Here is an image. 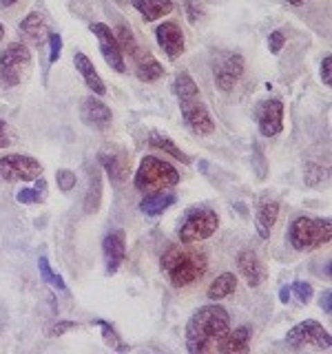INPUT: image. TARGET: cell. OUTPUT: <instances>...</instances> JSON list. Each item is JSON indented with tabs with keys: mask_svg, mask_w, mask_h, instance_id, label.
I'll use <instances>...</instances> for the list:
<instances>
[{
	"mask_svg": "<svg viewBox=\"0 0 332 354\" xmlns=\"http://www.w3.org/2000/svg\"><path fill=\"white\" fill-rule=\"evenodd\" d=\"M230 330V317L221 306L210 304L195 310L186 326V348L193 354L215 352L219 339Z\"/></svg>",
	"mask_w": 332,
	"mask_h": 354,
	"instance_id": "6da1fadb",
	"label": "cell"
},
{
	"mask_svg": "<svg viewBox=\"0 0 332 354\" xmlns=\"http://www.w3.org/2000/svg\"><path fill=\"white\" fill-rule=\"evenodd\" d=\"M160 268L173 288H186L197 283L206 274L208 259L202 250L191 248V243H177L164 250Z\"/></svg>",
	"mask_w": 332,
	"mask_h": 354,
	"instance_id": "7a4b0ae2",
	"label": "cell"
},
{
	"mask_svg": "<svg viewBox=\"0 0 332 354\" xmlns=\"http://www.w3.org/2000/svg\"><path fill=\"white\" fill-rule=\"evenodd\" d=\"M180 173L173 164H169L162 158H155V155H147L142 158L136 177H133V184L140 193L151 195V193H160V191H169V188L180 184Z\"/></svg>",
	"mask_w": 332,
	"mask_h": 354,
	"instance_id": "3957f363",
	"label": "cell"
},
{
	"mask_svg": "<svg viewBox=\"0 0 332 354\" xmlns=\"http://www.w3.org/2000/svg\"><path fill=\"white\" fill-rule=\"evenodd\" d=\"M290 246L295 250H317L321 246H326L332 237V224H330V217H297L290 226Z\"/></svg>",
	"mask_w": 332,
	"mask_h": 354,
	"instance_id": "277c9868",
	"label": "cell"
},
{
	"mask_svg": "<svg viewBox=\"0 0 332 354\" xmlns=\"http://www.w3.org/2000/svg\"><path fill=\"white\" fill-rule=\"evenodd\" d=\"M116 38H118V44L124 55L133 60L136 64V75L140 77L142 82H155L160 80L164 75V66L155 60V55L151 51H144L140 44L136 42V36L131 33V29H127L124 25H120L116 31Z\"/></svg>",
	"mask_w": 332,
	"mask_h": 354,
	"instance_id": "5b68a950",
	"label": "cell"
},
{
	"mask_svg": "<svg viewBox=\"0 0 332 354\" xmlns=\"http://www.w3.org/2000/svg\"><path fill=\"white\" fill-rule=\"evenodd\" d=\"M219 228V217L213 208H191L180 224V241L182 243H197L213 237Z\"/></svg>",
	"mask_w": 332,
	"mask_h": 354,
	"instance_id": "8992f818",
	"label": "cell"
},
{
	"mask_svg": "<svg viewBox=\"0 0 332 354\" xmlns=\"http://www.w3.org/2000/svg\"><path fill=\"white\" fill-rule=\"evenodd\" d=\"M31 69V51L22 42H9L0 53V84L18 86Z\"/></svg>",
	"mask_w": 332,
	"mask_h": 354,
	"instance_id": "52a82bcc",
	"label": "cell"
},
{
	"mask_svg": "<svg viewBox=\"0 0 332 354\" xmlns=\"http://www.w3.org/2000/svg\"><path fill=\"white\" fill-rule=\"evenodd\" d=\"M42 177V164L31 155L11 153L0 158V180L3 182H36Z\"/></svg>",
	"mask_w": 332,
	"mask_h": 354,
	"instance_id": "ba28073f",
	"label": "cell"
},
{
	"mask_svg": "<svg viewBox=\"0 0 332 354\" xmlns=\"http://www.w3.org/2000/svg\"><path fill=\"white\" fill-rule=\"evenodd\" d=\"M286 343L290 348L315 346L321 350H330L332 339H330V332L321 324H317V321H304V324H297L290 332H288Z\"/></svg>",
	"mask_w": 332,
	"mask_h": 354,
	"instance_id": "9c48e42d",
	"label": "cell"
},
{
	"mask_svg": "<svg viewBox=\"0 0 332 354\" xmlns=\"http://www.w3.org/2000/svg\"><path fill=\"white\" fill-rule=\"evenodd\" d=\"M89 29H91V33L98 38V47H100V53H102L104 62L113 71L124 73L127 71L124 53H122L118 38H116V33L111 31V27H107L104 22H91V27H89Z\"/></svg>",
	"mask_w": 332,
	"mask_h": 354,
	"instance_id": "30bf717a",
	"label": "cell"
},
{
	"mask_svg": "<svg viewBox=\"0 0 332 354\" xmlns=\"http://www.w3.org/2000/svg\"><path fill=\"white\" fill-rule=\"evenodd\" d=\"M180 111H182L184 124L188 127V131L195 133V136L204 138V136H210V133L215 131V122H213V118H210L208 109L199 102L197 97L180 102Z\"/></svg>",
	"mask_w": 332,
	"mask_h": 354,
	"instance_id": "8fae6325",
	"label": "cell"
},
{
	"mask_svg": "<svg viewBox=\"0 0 332 354\" xmlns=\"http://www.w3.org/2000/svg\"><path fill=\"white\" fill-rule=\"evenodd\" d=\"M257 115V127L264 138L279 136L284 129V102L282 100H264L255 111Z\"/></svg>",
	"mask_w": 332,
	"mask_h": 354,
	"instance_id": "7c38bea8",
	"label": "cell"
},
{
	"mask_svg": "<svg viewBox=\"0 0 332 354\" xmlns=\"http://www.w3.org/2000/svg\"><path fill=\"white\" fill-rule=\"evenodd\" d=\"M243 75V58L239 53H228L224 60L215 66V84L219 91H232L235 84L241 80Z\"/></svg>",
	"mask_w": 332,
	"mask_h": 354,
	"instance_id": "4fadbf2b",
	"label": "cell"
},
{
	"mask_svg": "<svg viewBox=\"0 0 332 354\" xmlns=\"http://www.w3.org/2000/svg\"><path fill=\"white\" fill-rule=\"evenodd\" d=\"M104 250V263H107V274H116L120 270V266L127 259V235L124 230L118 228L113 232H109L102 241Z\"/></svg>",
	"mask_w": 332,
	"mask_h": 354,
	"instance_id": "5bb4252c",
	"label": "cell"
},
{
	"mask_svg": "<svg viewBox=\"0 0 332 354\" xmlns=\"http://www.w3.org/2000/svg\"><path fill=\"white\" fill-rule=\"evenodd\" d=\"M155 38L158 44L164 49V53L169 55V60H177L184 53V31L180 29L177 22L166 20L155 29Z\"/></svg>",
	"mask_w": 332,
	"mask_h": 354,
	"instance_id": "9a60e30c",
	"label": "cell"
},
{
	"mask_svg": "<svg viewBox=\"0 0 332 354\" xmlns=\"http://www.w3.org/2000/svg\"><path fill=\"white\" fill-rule=\"evenodd\" d=\"M237 268H239L241 277L246 279V283L250 288H259L266 281V277H268L264 261L259 259V254L255 252V250H250V248L239 250V254H237Z\"/></svg>",
	"mask_w": 332,
	"mask_h": 354,
	"instance_id": "2e32d148",
	"label": "cell"
},
{
	"mask_svg": "<svg viewBox=\"0 0 332 354\" xmlns=\"http://www.w3.org/2000/svg\"><path fill=\"white\" fill-rule=\"evenodd\" d=\"M80 120L84 122L86 127L91 129H98L102 131L111 124V109L102 102V100H98V95H89L82 100V106H80Z\"/></svg>",
	"mask_w": 332,
	"mask_h": 354,
	"instance_id": "e0dca14e",
	"label": "cell"
},
{
	"mask_svg": "<svg viewBox=\"0 0 332 354\" xmlns=\"http://www.w3.org/2000/svg\"><path fill=\"white\" fill-rule=\"evenodd\" d=\"M250 337H252V330L248 326L228 330L226 335L219 339L217 346H215V352H226V354L248 352L250 350Z\"/></svg>",
	"mask_w": 332,
	"mask_h": 354,
	"instance_id": "ac0fdd59",
	"label": "cell"
},
{
	"mask_svg": "<svg viewBox=\"0 0 332 354\" xmlns=\"http://www.w3.org/2000/svg\"><path fill=\"white\" fill-rule=\"evenodd\" d=\"M73 64H75V71L82 75L84 84L93 91V95H104V93H107V84H104V80L100 77V73L95 71L93 62L89 60L82 51H75V55H73Z\"/></svg>",
	"mask_w": 332,
	"mask_h": 354,
	"instance_id": "d6986e66",
	"label": "cell"
},
{
	"mask_svg": "<svg viewBox=\"0 0 332 354\" xmlns=\"http://www.w3.org/2000/svg\"><path fill=\"white\" fill-rule=\"evenodd\" d=\"M98 160H100V164L104 166V171H107V175L113 180L116 184H122L129 177V160H127V155L122 153V151H102L98 155Z\"/></svg>",
	"mask_w": 332,
	"mask_h": 354,
	"instance_id": "ffe728a7",
	"label": "cell"
},
{
	"mask_svg": "<svg viewBox=\"0 0 332 354\" xmlns=\"http://www.w3.org/2000/svg\"><path fill=\"white\" fill-rule=\"evenodd\" d=\"M20 33L25 36L29 42L33 44H42L44 38L49 36V29H47V22H44L42 14H38V11H31V14L27 18H22L20 22Z\"/></svg>",
	"mask_w": 332,
	"mask_h": 354,
	"instance_id": "44dd1931",
	"label": "cell"
},
{
	"mask_svg": "<svg viewBox=\"0 0 332 354\" xmlns=\"http://www.w3.org/2000/svg\"><path fill=\"white\" fill-rule=\"evenodd\" d=\"M131 5L140 11L147 22H155L164 16H169L175 9L173 0H131Z\"/></svg>",
	"mask_w": 332,
	"mask_h": 354,
	"instance_id": "7402d4cb",
	"label": "cell"
},
{
	"mask_svg": "<svg viewBox=\"0 0 332 354\" xmlns=\"http://www.w3.org/2000/svg\"><path fill=\"white\" fill-rule=\"evenodd\" d=\"M277 217H279V204L277 202H264L257 208V215H255V226H257V232L261 239L270 237V230L277 224Z\"/></svg>",
	"mask_w": 332,
	"mask_h": 354,
	"instance_id": "603a6c76",
	"label": "cell"
},
{
	"mask_svg": "<svg viewBox=\"0 0 332 354\" xmlns=\"http://www.w3.org/2000/svg\"><path fill=\"white\" fill-rule=\"evenodd\" d=\"M175 204V195L169 191H160V193H151L149 197H144L140 202V210L144 215L155 217V215H162L166 208H171Z\"/></svg>",
	"mask_w": 332,
	"mask_h": 354,
	"instance_id": "cb8c5ba5",
	"label": "cell"
},
{
	"mask_svg": "<svg viewBox=\"0 0 332 354\" xmlns=\"http://www.w3.org/2000/svg\"><path fill=\"white\" fill-rule=\"evenodd\" d=\"M235 290H237V277L232 274V272H224V274H219L217 279L208 286L206 297L210 299V301H221V299L230 297Z\"/></svg>",
	"mask_w": 332,
	"mask_h": 354,
	"instance_id": "d4e9b609",
	"label": "cell"
},
{
	"mask_svg": "<svg viewBox=\"0 0 332 354\" xmlns=\"http://www.w3.org/2000/svg\"><path fill=\"white\" fill-rule=\"evenodd\" d=\"M173 91H175L177 100L184 102V100H195L199 95V86H197V82L186 71H180V73L175 75Z\"/></svg>",
	"mask_w": 332,
	"mask_h": 354,
	"instance_id": "484cf974",
	"label": "cell"
},
{
	"mask_svg": "<svg viewBox=\"0 0 332 354\" xmlns=\"http://www.w3.org/2000/svg\"><path fill=\"white\" fill-rule=\"evenodd\" d=\"M149 144H151V147H155V149L164 151V153L173 155L175 160H180V162H184V164L191 162V160H188V155H186L182 149H177V147H175V142H173L171 138L162 136V133H158V131H153L151 136H149Z\"/></svg>",
	"mask_w": 332,
	"mask_h": 354,
	"instance_id": "4316f807",
	"label": "cell"
},
{
	"mask_svg": "<svg viewBox=\"0 0 332 354\" xmlns=\"http://www.w3.org/2000/svg\"><path fill=\"white\" fill-rule=\"evenodd\" d=\"M89 191H86V199H84V210L86 213H95L100 206V199H102V182H100V173L93 169V173L89 175Z\"/></svg>",
	"mask_w": 332,
	"mask_h": 354,
	"instance_id": "83f0119b",
	"label": "cell"
},
{
	"mask_svg": "<svg viewBox=\"0 0 332 354\" xmlns=\"http://www.w3.org/2000/svg\"><path fill=\"white\" fill-rule=\"evenodd\" d=\"M36 188H20V191L16 193V199L20 204H38L42 202V195H44V180L42 177H38L36 180Z\"/></svg>",
	"mask_w": 332,
	"mask_h": 354,
	"instance_id": "f1b7e54d",
	"label": "cell"
},
{
	"mask_svg": "<svg viewBox=\"0 0 332 354\" xmlns=\"http://www.w3.org/2000/svg\"><path fill=\"white\" fill-rule=\"evenodd\" d=\"M38 268H40L42 279L47 281L49 286L58 288V290H66V283L62 281V277H60V274H55V272L51 270V266H49V259H47V257H40V259H38Z\"/></svg>",
	"mask_w": 332,
	"mask_h": 354,
	"instance_id": "f546056e",
	"label": "cell"
},
{
	"mask_svg": "<svg viewBox=\"0 0 332 354\" xmlns=\"http://www.w3.org/2000/svg\"><path fill=\"white\" fill-rule=\"evenodd\" d=\"M95 324L102 328V337H104V341L109 343L111 348L113 350H118V352H122V350H129V346H124V343L120 341V337H118V332L113 330V326L109 324V321H102V319H98Z\"/></svg>",
	"mask_w": 332,
	"mask_h": 354,
	"instance_id": "4dcf8cb0",
	"label": "cell"
},
{
	"mask_svg": "<svg viewBox=\"0 0 332 354\" xmlns=\"http://www.w3.org/2000/svg\"><path fill=\"white\" fill-rule=\"evenodd\" d=\"M55 182H58V188H60V191L69 193L71 188L77 184V177H75V173L69 171V169H60L58 173H55Z\"/></svg>",
	"mask_w": 332,
	"mask_h": 354,
	"instance_id": "1f68e13d",
	"label": "cell"
},
{
	"mask_svg": "<svg viewBox=\"0 0 332 354\" xmlns=\"http://www.w3.org/2000/svg\"><path fill=\"white\" fill-rule=\"evenodd\" d=\"M290 292H293L302 304H308L310 299H313V286L306 283V281H295L293 288H290Z\"/></svg>",
	"mask_w": 332,
	"mask_h": 354,
	"instance_id": "d6a6232c",
	"label": "cell"
},
{
	"mask_svg": "<svg viewBox=\"0 0 332 354\" xmlns=\"http://www.w3.org/2000/svg\"><path fill=\"white\" fill-rule=\"evenodd\" d=\"M80 328V324H75V321H58V324H53L51 330H49V337L55 339V337H62L64 332H69V330H77Z\"/></svg>",
	"mask_w": 332,
	"mask_h": 354,
	"instance_id": "836d02e7",
	"label": "cell"
},
{
	"mask_svg": "<svg viewBox=\"0 0 332 354\" xmlns=\"http://www.w3.org/2000/svg\"><path fill=\"white\" fill-rule=\"evenodd\" d=\"M49 47H51L49 62H58L60 53H62V38H60V33H49Z\"/></svg>",
	"mask_w": 332,
	"mask_h": 354,
	"instance_id": "e575fe53",
	"label": "cell"
},
{
	"mask_svg": "<svg viewBox=\"0 0 332 354\" xmlns=\"http://www.w3.org/2000/svg\"><path fill=\"white\" fill-rule=\"evenodd\" d=\"M284 44H286V36H284V31H273L270 36H268V49L270 53H279L284 49Z\"/></svg>",
	"mask_w": 332,
	"mask_h": 354,
	"instance_id": "d590c367",
	"label": "cell"
},
{
	"mask_svg": "<svg viewBox=\"0 0 332 354\" xmlns=\"http://www.w3.org/2000/svg\"><path fill=\"white\" fill-rule=\"evenodd\" d=\"M321 80H324V84H332V58L330 55H326L324 62H321Z\"/></svg>",
	"mask_w": 332,
	"mask_h": 354,
	"instance_id": "8d00e7d4",
	"label": "cell"
},
{
	"mask_svg": "<svg viewBox=\"0 0 332 354\" xmlns=\"http://www.w3.org/2000/svg\"><path fill=\"white\" fill-rule=\"evenodd\" d=\"M255 164L259 166V169H257L259 180H264V177H266V160H264V153H261L259 147H255Z\"/></svg>",
	"mask_w": 332,
	"mask_h": 354,
	"instance_id": "74e56055",
	"label": "cell"
},
{
	"mask_svg": "<svg viewBox=\"0 0 332 354\" xmlns=\"http://www.w3.org/2000/svg\"><path fill=\"white\" fill-rule=\"evenodd\" d=\"M11 144V133H9V127L5 120H0V149H5Z\"/></svg>",
	"mask_w": 332,
	"mask_h": 354,
	"instance_id": "f35d334b",
	"label": "cell"
},
{
	"mask_svg": "<svg viewBox=\"0 0 332 354\" xmlns=\"http://www.w3.org/2000/svg\"><path fill=\"white\" fill-rule=\"evenodd\" d=\"M330 299H332V290H330V288H326V290L321 292V301H319L321 310H324L326 315H332V306H330Z\"/></svg>",
	"mask_w": 332,
	"mask_h": 354,
	"instance_id": "ab89813d",
	"label": "cell"
},
{
	"mask_svg": "<svg viewBox=\"0 0 332 354\" xmlns=\"http://www.w3.org/2000/svg\"><path fill=\"white\" fill-rule=\"evenodd\" d=\"M290 297H293L290 288H288V286H284L282 290H279V299H282V304H288V301H290Z\"/></svg>",
	"mask_w": 332,
	"mask_h": 354,
	"instance_id": "60d3db41",
	"label": "cell"
},
{
	"mask_svg": "<svg viewBox=\"0 0 332 354\" xmlns=\"http://www.w3.org/2000/svg\"><path fill=\"white\" fill-rule=\"evenodd\" d=\"M18 0H0V7H11V5H16Z\"/></svg>",
	"mask_w": 332,
	"mask_h": 354,
	"instance_id": "b9f144b4",
	"label": "cell"
},
{
	"mask_svg": "<svg viewBox=\"0 0 332 354\" xmlns=\"http://www.w3.org/2000/svg\"><path fill=\"white\" fill-rule=\"evenodd\" d=\"M286 3H290V5L299 7V5H304V3H306V0H286Z\"/></svg>",
	"mask_w": 332,
	"mask_h": 354,
	"instance_id": "7bdbcfd3",
	"label": "cell"
},
{
	"mask_svg": "<svg viewBox=\"0 0 332 354\" xmlns=\"http://www.w3.org/2000/svg\"><path fill=\"white\" fill-rule=\"evenodd\" d=\"M3 38H5V27L0 25V40H3Z\"/></svg>",
	"mask_w": 332,
	"mask_h": 354,
	"instance_id": "ee69618b",
	"label": "cell"
},
{
	"mask_svg": "<svg viewBox=\"0 0 332 354\" xmlns=\"http://www.w3.org/2000/svg\"><path fill=\"white\" fill-rule=\"evenodd\" d=\"M118 3H120V5H124V3H127V0H118Z\"/></svg>",
	"mask_w": 332,
	"mask_h": 354,
	"instance_id": "f6af8a7d",
	"label": "cell"
}]
</instances>
